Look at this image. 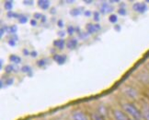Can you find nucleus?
Here are the masks:
<instances>
[{
    "label": "nucleus",
    "instance_id": "79ce46f5",
    "mask_svg": "<svg viewBox=\"0 0 149 120\" xmlns=\"http://www.w3.org/2000/svg\"><path fill=\"white\" fill-rule=\"evenodd\" d=\"M111 3H119L120 1L119 0H111V1H110Z\"/></svg>",
    "mask_w": 149,
    "mask_h": 120
},
{
    "label": "nucleus",
    "instance_id": "a19ab883",
    "mask_svg": "<svg viewBox=\"0 0 149 120\" xmlns=\"http://www.w3.org/2000/svg\"><path fill=\"white\" fill-rule=\"evenodd\" d=\"M3 67V59H0V68Z\"/></svg>",
    "mask_w": 149,
    "mask_h": 120
},
{
    "label": "nucleus",
    "instance_id": "4c0bfd02",
    "mask_svg": "<svg viewBox=\"0 0 149 120\" xmlns=\"http://www.w3.org/2000/svg\"><path fill=\"white\" fill-rule=\"evenodd\" d=\"M45 21H46V16H42V22H43V23H44V22Z\"/></svg>",
    "mask_w": 149,
    "mask_h": 120
},
{
    "label": "nucleus",
    "instance_id": "c85d7f7f",
    "mask_svg": "<svg viewBox=\"0 0 149 120\" xmlns=\"http://www.w3.org/2000/svg\"><path fill=\"white\" fill-rule=\"evenodd\" d=\"M145 117L146 120H149V106L145 110Z\"/></svg>",
    "mask_w": 149,
    "mask_h": 120
},
{
    "label": "nucleus",
    "instance_id": "4be33fe9",
    "mask_svg": "<svg viewBox=\"0 0 149 120\" xmlns=\"http://www.w3.org/2000/svg\"><path fill=\"white\" fill-rule=\"evenodd\" d=\"M93 19L95 21H100V12L99 11H95V12L93 13Z\"/></svg>",
    "mask_w": 149,
    "mask_h": 120
},
{
    "label": "nucleus",
    "instance_id": "6ab92c4d",
    "mask_svg": "<svg viewBox=\"0 0 149 120\" xmlns=\"http://www.w3.org/2000/svg\"><path fill=\"white\" fill-rule=\"evenodd\" d=\"M14 69H15V67H14V66H12V65H8V66H6V67H5V71L7 72V73H11V72H13Z\"/></svg>",
    "mask_w": 149,
    "mask_h": 120
},
{
    "label": "nucleus",
    "instance_id": "72a5a7b5",
    "mask_svg": "<svg viewBox=\"0 0 149 120\" xmlns=\"http://www.w3.org/2000/svg\"><path fill=\"white\" fill-rule=\"evenodd\" d=\"M31 55L32 56V58H36V56L38 55V53L36 52V51H32V52H31Z\"/></svg>",
    "mask_w": 149,
    "mask_h": 120
},
{
    "label": "nucleus",
    "instance_id": "a211bd4d",
    "mask_svg": "<svg viewBox=\"0 0 149 120\" xmlns=\"http://www.w3.org/2000/svg\"><path fill=\"white\" fill-rule=\"evenodd\" d=\"M109 20H110V22H111V23H116V22L118 21L117 15H115V14L110 15V17H109Z\"/></svg>",
    "mask_w": 149,
    "mask_h": 120
},
{
    "label": "nucleus",
    "instance_id": "393cba45",
    "mask_svg": "<svg viewBox=\"0 0 149 120\" xmlns=\"http://www.w3.org/2000/svg\"><path fill=\"white\" fill-rule=\"evenodd\" d=\"M37 65L39 67H44L45 65H46V60H44V59H41V60H39L37 62Z\"/></svg>",
    "mask_w": 149,
    "mask_h": 120
},
{
    "label": "nucleus",
    "instance_id": "1a4fd4ad",
    "mask_svg": "<svg viewBox=\"0 0 149 120\" xmlns=\"http://www.w3.org/2000/svg\"><path fill=\"white\" fill-rule=\"evenodd\" d=\"M86 29H87V32H88V34H93L95 33L97 31V28L95 26V24H92V23H88L87 26H86Z\"/></svg>",
    "mask_w": 149,
    "mask_h": 120
},
{
    "label": "nucleus",
    "instance_id": "ddd939ff",
    "mask_svg": "<svg viewBox=\"0 0 149 120\" xmlns=\"http://www.w3.org/2000/svg\"><path fill=\"white\" fill-rule=\"evenodd\" d=\"M21 71L23 72V73H27V74H29L30 76H31L32 75V69H31V67H30V66H23L21 67Z\"/></svg>",
    "mask_w": 149,
    "mask_h": 120
},
{
    "label": "nucleus",
    "instance_id": "f704fd0d",
    "mask_svg": "<svg viewBox=\"0 0 149 120\" xmlns=\"http://www.w3.org/2000/svg\"><path fill=\"white\" fill-rule=\"evenodd\" d=\"M31 26H36V25H37V21H36V20H34V19L31 20Z\"/></svg>",
    "mask_w": 149,
    "mask_h": 120
},
{
    "label": "nucleus",
    "instance_id": "dca6fc26",
    "mask_svg": "<svg viewBox=\"0 0 149 120\" xmlns=\"http://www.w3.org/2000/svg\"><path fill=\"white\" fill-rule=\"evenodd\" d=\"M17 31H18V27H17L16 25H12V26H10V27L8 28V32L11 33L12 35L17 32Z\"/></svg>",
    "mask_w": 149,
    "mask_h": 120
},
{
    "label": "nucleus",
    "instance_id": "9d476101",
    "mask_svg": "<svg viewBox=\"0 0 149 120\" xmlns=\"http://www.w3.org/2000/svg\"><path fill=\"white\" fill-rule=\"evenodd\" d=\"M9 60L12 63H14V64H19L21 62V58L19 55H11L9 56Z\"/></svg>",
    "mask_w": 149,
    "mask_h": 120
},
{
    "label": "nucleus",
    "instance_id": "473e14b6",
    "mask_svg": "<svg viewBox=\"0 0 149 120\" xmlns=\"http://www.w3.org/2000/svg\"><path fill=\"white\" fill-rule=\"evenodd\" d=\"M84 14H85L86 17H90V16H91V11H89V10H86L85 12H84Z\"/></svg>",
    "mask_w": 149,
    "mask_h": 120
},
{
    "label": "nucleus",
    "instance_id": "412c9836",
    "mask_svg": "<svg viewBox=\"0 0 149 120\" xmlns=\"http://www.w3.org/2000/svg\"><path fill=\"white\" fill-rule=\"evenodd\" d=\"M74 31H76V28H74V26H69L67 28V33L70 34V35H73V34L74 33Z\"/></svg>",
    "mask_w": 149,
    "mask_h": 120
},
{
    "label": "nucleus",
    "instance_id": "58836bf2",
    "mask_svg": "<svg viewBox=\"0 0 149 120\" xmlns=\"http://www.w3.org/2000/svg\"><path fill=\"white\" fill-rule=\"evenodd\" d=\"M86 4H88V5H89V4H91V3H92L93 1H91V0H85V1H84Z\"/></svg>",
    "mask_w": 149,
    "mask_h": 120
},
{
    "label": "nucleus",
    "instance_id": "423d86ee",
    "mask_svg": "<svg viewBox=\"0 0 149 120\" xmlns=\"http://www.w3.org/2000/svg\"><path fill=\"white\" fill-rule=\"evenodd\" d=\"M54 45L60 50L64 49L65 46V41L64 39H59V40H54Z\"/></svg>",
    "mask_w": 149,
    "mask_h": 120
},
{
    "label": "nucleus",
    "instance_id": "0eeeda50",
    "mask_svg": "<svg viewBox=\"0 0 149 120\" xmlns=\"http://www.w3.org/2000/svg\"><path fill=\"white\" fill-rule=\"evenodd\" d=\"M50 1H47V0H39L38 1V6L42 9L46 10L50 8Z\"/></svg>",
    "mask_w": 149,
    "mask_h": 120
},
{
    "label": "nucleus",
    "instance_id": "c03bdc74",
    "mask_svg": "<svg viewBox=\"0 0 149 120\" xmlns=\"http://www.w3.org/2000/svg\"><path fill=\"white\" fill-rule=\"evenodd\" d=\"M67 3H73L74 2V0H71V1H70V0H68V1H66Z\"/></svg>",
    "mask_w": 149,
    "mask_h": 120
},
{
    "label": "nucleus",
    "instance_id": "2f4dec72",
    "mask_svg": "<svg viewBox=\"0 0 149 120\" xmlns=\"http://www.w3.org/2000/svg\"><path fill=\"white\" fill-rule=\"evenodd\" d=\"M58 36L64 38L65 36V31H60V32H58Z\"/></svg>",
    "mask_w": 149,
    "mask_h": 120
},
{
    "label": "nucleus",
    "instance_id": "bb28decb",
    "mask_svg": "<svg viewBox=\"0 0 149 120\" xmlns=\"http://www.w3.org/2000/svg\"><path fill=\"white\" fill-rule=\"evenodd\" d=\"M118 13L120 14V15H122V16H125L126 14H127V12H126V10H125V8H119V10H118Z\"/></svg>",
    "mask_w": 149,
    "mask_h": 120
},
{
    "label": "nucleus",
    "instance_id": "cd10ccee",
    "mask_svg": "<svg viewBox=\"0 0 149 120\" xmlns=\"http://www.w3.org/2000/svg\"><path fill=\"white\" fill-rule=\"evenodd\" d=\"M8 44L10 45V46L14 47V46H16V41H15L14 39H10L9 41H8Z\"/></svg>",
    "mask_w": 149,
    "mask_h": 120
},
{
    "label": "nucleus",
    "instance_id": "37998d69",
    "mask_svg": "<svg viewBox=\"0 0 149 120\" xmlns=\"http://www.w3.org/2000/svg\"><path fill=\"white\" fill-rule=\"evenodd\" d=\"M51 13H52V14H54V13H55V8H53V9H52Z\"/></svg>",
    "mask_w": 149,
    "mask_h": 120
},
{
    "label": "nucleus",
    "instance_id": "a878e982",
    "mask_svg": "<svg viewBox=\"0 0 149 120\" xmlns=\"http://www.w3.org/2000/svg\"><path fill=\"white\" fill-rule=\"evenodd\" d=\"M42 16H43V15H42V13H34L33 18H34V20H42Z\"/></svg>",
    "mask_w": 149,
    "mask_h": 120
},
{
    "label": "nucleus",
    "instance_id": "b1692460",
    "mask_svg": "<svg viewBox=\"0 0 149 120\" xmlns=\"http://www.w3.org/2000/svg\"><path fill=\"white\" fill-rule=\"evenodd\" d=\"M5 83H6V85H8V86H9V85H12L14 83V79L13 78H8V79H6Z\"/></svg>",
    "mask_w": 149,
    "mask_h": 120
},
{
    "label": "nucleus",
    "instance_id": "9b49d317",
    "mask_svg": "<svg viewBox=\"0 0 149 120\" xmlns=\"http://www.w3.org/2000/svg\"><path fill=\"white\" fill-rule=\"evenodd\" d=\"M82 14V8H73L71 11H70V15L71 16H74V17H77V16H79Z\"/></svg>",
    "mask_w": 149,
    "mask_h": 120
},
{
    "label": "nucleus",
    "instance_id": "7c9ffc66",
    "mask_svg": "<svg viewBox=\"0 0 149 120\" xmlns=\"http://www.w3.org/2000/svg\"><path fill=\"white\" fill-rule=\"evenodd\" d=\"M57 25H58V27L59 28H63V27H64V21H63L62 20H59L58 21H57Z\"/></svg>",
    "mask_w": 149,
    "mask_h": 120
},
{
    "label": "nucleus",
    "instance_id": "e433bc0d",
    "mask_svg": "<svg viewBox=\"0 0 149 120\" xmlns=\"http://www.w3.org/2000/svg\"><path fill=\"white\" fill-rule=\"evenodd\" d=\"M114 30H116V31H120V30H121V27H120V25H116L115 27H114Z\"/></svg>",
    "mask_w": 149,
    "mask_h": 120
},
{
    "label": "nucleus",
    "instance_id": "f257e3e1",
    "mask_svg": "<svg viewBox=\"0 0 149 120\" xmlns=\"http://www.w3.org/2000/svg\"><path fill=\"white\" fill-rule=\"evenodd\" d=\"M123 110L128 114V115H130L135 120H142L143 119V116H142L141 112L137 109L134 105L131 104V102H126V104L123 105Z\"/></svg>",
    "mask_w": 149,
    "mask_h": 120
},
{
    "label": "nucleus",
    "instance_id": "2eb2a0df",
    "mask_svg": "<svg viewBox=\"0 0 149 120\" xmlns=\"http://www.w3.org/2000/svg\"><path fill=\"white\" fill-rule=\"evenodd\" d=\"M7 16L10 19H19L21 15H19L18 13H15V12H13V11H8Z\"/></svg>",
    "mask_w": 149,
    "mask_h": 120
},
{
    "label": "nucleus",
    "instance_id": "f8f14e48",
    "mask_svg": "<svg viewBox=\"0 0 149 120\" xmlns=\"http://www.w3.org/2000/svg\"><path fill=\"white\" fill-rule=\"evenodd\" d=\"M91 120H106L102 115L98 113H94L91 114Z\"/></svg>",
    "mask_w": 149,
    "mask_h": 120
},
{
    "label": "nucleus",
    "instance_id": "f3484780",
    "mask_svg": "<svg viewBox=\"0 0 149 120\" xmlns=\"http://www.w3.org/2000/svg\"><path fill=\"white\" fill-rule=\"evenodd\" d=\"M125 93H126V94H128L130 97H132V98H134V97H135V95L133 94V93H137V91H136L135 90H134V89L130 88V89H127V90H126V91H125Z\"/></svg>",
    "mask_w": 149,
    "mask_h": 120
},
{
    "label": "nucleus",
    "instance_id": "aec40b11",
    "mask_svg": "<svg viewBox=\"0 0 149 120\" xmlns=\"http://www.w3.org/2000/svg\"><path fill=\"white\" fill-rule=\"evenodd\" d=\"M27 21H28V17H26L24 15H21L20 18L19 19V23H21V24L27 23Z\"/></svg>",
    "mask_w": 149,
    "mask_h": 120
},
{
    "label": "nucleus",
    "instance_id": "6e6552de",
    "mask_svg": "<svg viewBox=\"0 0 149 120\" xmlns=\"http://www.w3.org/2000/svg\"><path fill=\"white\" fill-rule=\"evenodd\" d=\"M77 45V39H70L68 40V42L66 43V46L68 49H74Z\"/></svg>",
    "mask_w": 149,
    "mask_h": 120
},
{
    "label": "nucleus",
    "instance_id": "20e7f679",
    "mask_svg": "<svg viewBox=\"0 0 149 120\" xmlns=\"http://www.w3.org/2000/svg\"><path fill=\"white\" fill-rule=\"evenodd\" d=\"M113 11V7L107 2H103L101 7H100V13L106 14V13H111Z\"/></svg>",
    "mask_w": 149,
    "mask_h": 120
},
{
    "label": "nucleus",
    "instance_id": "5701e85b",
    "mask_svg": "<svg viewBox=\"0 0 149 120\" xmlns=\"http://www.w3.org/2000/svg\"><path fill=\"white\" fill-rule=\"evenodd\" d=\"M8 26H2L1 27V31H0V37H3V35H4V33L6 32H8Z\"/></svg>",
    "mask_w": 149,
    "mask_h": 120
},
{
    "label": "nucleus",
    "instance_id": "ea45409f",
    "mask_svg": "<svg viewBox=\"0 0 149 120\" xmlns=\"http://www.w3.org/2000/svg\"><path fill=\"white\" fill-rule=\"evenodd\" d=\"M95 26H96L97 30H98V31H100V30L101 29V27H100V24H95Z\"/></svg>",
    "mask_w": 149,
    "mask_h": 120
},
{
    "label": "nucleus",
    "instance_id": "4468645a",
    "mask_svg": "<svg viewBox=\"0 0 149 120\" xmlns=\"http://www.w3.org/2000/svg\"><path fill=\"white\" fill-rule=\"evenodd\" d=\"M4 8L7 10H11L13 8V1H10V0H7V1H5Z\"/></svg>",
    "mask_w": 149,
    "mask_h": 120
},
{
    "label": "nucleus",
    "instance_id": "39448f33",
    "mask_svg": "<svg viewBox=\"0 0 149 120\" xmlns=\"http://www.w3.org/2000/svg\"><path fill=\"white\" fill-rule=\"evenodd\" d=\"M53 58H54V60L58 65H63V64H65V61H66V55H58V54H55L54 55Z\"/></svg>",
    "mask_w": 149,
    "mask_h": 120
},
{
    "label": "nucleus",
    "instance_id": "c756f323",
    "mask_svg": "<svg viewBox=\"0 0 149 120\" xmlns=\"http://www.w3.org/2000/svg\"><path fill=\"white\" fill-rule=\"evenodd\" d=\"M23 4H24V5H28V6H31V5L34 4V2L31 1V0H24V1H23Z\"/></svg>",
    "mask_w": 149,
    "mask_h": 120
},
{
    "label": "nucleus",
    "instance_id": "7ed1b4c3",
    "mask_svg": "<svg viewBox=\"0 0 149 120\" xmlns=\"http://www.w3.org/2000/svg\"><path fill=\"white\" fill-rule=\"evenodd\" d=\"M73 120H88V116H86V114L82 111H74L72 115Z\"/></svg>",
    "mask_w": 149,
    "mask_h": 120
},
{
    "label": "nucleus",
    "instance_id": "c9c22d12",
    "mask_svg": "<svg viewBox=\"0 0 149 120\" xmlns=\"http://www.w3.org/2000/svg\"><path fill=\"white\" fill-rule=\"evenodd\" d=\"M23 54H24V55H31V53L29 52V51H28L27 49H24V50H23Z\"/></svg>",
    "mask_w": 149,
    "mask_h": 120
},
{
    "label": "nucleus",
    "instance_id": "f03ea898",
    "mask_svg": "<svg viewBox=\"0 0 149 120\" xmlns=\"http://www.w3.org/2000/svg\"><path fill=\"white\" fill-rule=\"evenodd\" d=\"M133 9L134 11H136V12L138 13H145L146 11L147 10V6L146 3H134L133 5Z\"/></svg>",
    "mask_w": 149,
    "mask_h": 120
}]
</instances>
